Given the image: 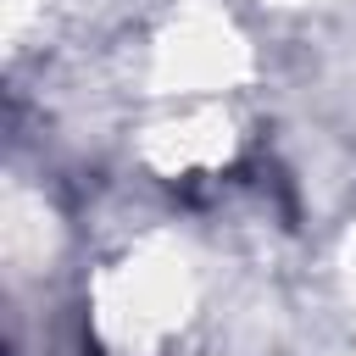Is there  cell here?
I'll return each instance as SVG.
<instances>
[{"instance_id": "6da1fadb", "label": "cell", "mask_w": 356, "mask_h": 356, "mask_svg": "<svg viewBox=\"0 0 356 356\" xmlns=\"http://www.w3.org/2000/svg\"><path fill=\"white\" fill-rule=\"evenodd\" d=\"M83 356H106V350H100V345H89V339H83Z\"/></svg>"}]
</instances>
